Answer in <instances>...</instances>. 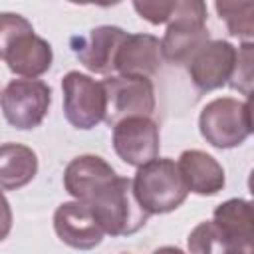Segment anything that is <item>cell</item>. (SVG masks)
<instances>
[{"instance_id":"cell-1","label":"cell","mask_w":254,"mask_h":254,"mask_svg":"<svg viewBox=\"0 0 254 254\" xmlns=\"http://www.w3.org/2000/svg\"><path fill=\"white\" fill-rule=\"evenodd\" d=\"M83 204L91 208L99 226L109 236H131L149 220V214L135 198L131 179L119 175L99 185Z\"/></svg>"},{"instance_id":"cell-2","label":"cell","mask_w":254,"mask_h":254,"mask_svg":"<svg viewBox=\"0 0 254 254\" xmlns=\"http://www.w3.org/2000/svg\"><path fill=\"white\" fill-rule=\"evenodd\" d=\"M131 185L137 202L149 216L177 210L189 194L177 163L167 157H157L139 167Z\"/></svg>"},{"instance_id":"cell-3","label":"cell","mask_w":254,"mask_h":254,"mask_svg":"<svg viewBox=\"0 0 254 254\" xmlns=\"http://www.w3.org/2000/svg\"><path fill=\"white\" fill-rule=\"evenodd\" d=\"M208 40L206 4L200 0H177L161 40L163 60L177 65H187V62Z\"/></svg>"},{"instance_id":"cell-4","label":"cell","mask_w":254,"mask_h":254,"mask_svg":"<svg viewBox=\"0 0 254 254\" xmlns=\"http://www.w3.org/2000/svg\"><path fill=\"white\" fill-rule=\"evenodd\" d=\"M198 131L202 139L216 149L242 145L252 133L250 101L234 97H216L208 101L200 111Z\"/></svg>"},{"instance_id":"cell-5","label":"cell","mask_w":254,"mask_h":254,"mask_svg":"<svg viewBox=\"0 0 254 254\" xmlns=\"http://www.w3.org/2000/svg\"><path fill=\"white\" fill-rule=\"evenodd\" d=\"M50 103L52 89L42 79H10L0 93L4 119L20 131L38 127L48 115Z\"/></svg>"},{"instance_id":"cell-6","label":"cell","mask_w":254,"mask_h":254,"mask_svg":"<svg viewBox=\"0 0 254 254\" xmlns=\"http://www.w3.org/2000/svg\"><path fill=\"white\" fill-rule=\"evenodd\" d=\"M105 91V117L107 125H117L127 117H151L155 111V87L145 77L109 75L101 81Z\"/></svg>"},{"instance_id":"cell-7","label":"cell","mask_w":254,"mask_h":254,"mask_svg":"<svg viewBox=\"0 0 254 254\" xmlns=\"http://www.w3.org/2000/svg\"><path fill=\"white\" fill-rule=\"evenodd\" d=\"M64 113L69 125L89 131L105 117V91L101 81L87 73L67 71L62 79Z\"/></svg>"},{"instance_id":"cell-8","label":"cell","mask_w":254,"mask_h":254,"mask_svg":"<svg viewBox=\"0 0 254 254\" xmlns=\"http://www.w3.org/2000/svg\"><path fill=\"white\" fill-rule=\"evenodd\" d=\"M113 149L131 167H143L159 157V125L151 117H127L113 125Z\"/></svg>"},{"instance_id":"cell-9","label":"cell","mask_w":254,"mask_h":254,"mask_svg":"<svg viewBox=\"0 0 254 254\" xmlns=\"http://www.w3.org/2000/svg\"><path fill=\"white\" fill-rule=\"evenodd\" d=\"M238 48L226 40H208L189 62L187 71L200 91H212L222 85H228L234 65H236Z\"/></svg>"},{"instance_id":"cell-10","label":"cell","mask_w":254,"mask_h":254,"mask_svg":"<svg viewBox=\"0 0 254 254\" xmlns=\"http://www.w3.org/2000/svg\"><path fill=\"white\" fill-rule=\"evenodd\" d=\"M127 32L119 26H95L85 36L71 38V50L79 64L93 73L109 75L115 71V56Z\"/></svg>"},{"instance_id":"cell-11","label":"cell","mask_w":254,"mask_h":254,"mask_svg":"<svg viewBox=\"0 0 254 254\" xmlns=\"http://www.w3.org/2000/svg\"><path fill=\"white\" fill-rule=\"evenodd\" d=\"M54 230L64 244L75 250H91L99 246L105 234L91 208L79 200L62 202L56 208Z\"/></svg>"},{"instance_id":"cell-12","label":"cell","mask_w":254,"mask_h":254,"mask_svg":"<svg viewBox=\"0 0 254 254\" xmlns=\"http://www.w3.org/2000/svg\"><path fill=\"white\" fill-rule=\"evenodd\" d=\"M2 62H6L8 69L26 79H38L44 75L54 62V52L50 42L40 38L34 28L22 30L2 52Z\"/></svg>"},{"instance_id":"cell-13","label":"cell","mask_w":254,"mask_h":254,"mask_svg":"<svg viewBox=\"0 0 254 254\" xmlns=\"http://www.w3.org/2000/svg\"><path fill=\"white\" fill-rule=\"evenodd\" d=\"M163 62L159 38L151 34H127L115 56V71L125 77L151 79Z\"/></svg>"},{"instance_id":"cell-14","label":"cell","mask_w":254,"mask_h":254,"mask_svg":"<svg viewBox=\"0 0 254 254\" xmlns=\"http://www.w3.org/2000/svg\"><path fill=\"white\" fill-rule=\"evenodd\" d=\"M177 167L189 192L200 196H212L224 189L226 177L222 165L212 155L200 149L183 151L177 161Z\"/></svg>"},{"instance_id":"cell-15","label":"cell","mask_w":254,"mask_h":254,"mask_svg":"<svg viewBox=\"0 0 254 254\" xmlns=\"http://www.w3.org/2000/svg\"><path fill=\"white\" fill-rule=\"evenodd\" d=\"M115 169L99 155H79L71 159L64 171L65 190L79 202H83L99 185L115 177Z\"/></svg>"},{"instance_id":"cell-16","label":"cell","mask_w":254,"mask_h":254,"mask_svg":"<svg viewBox=\"0 0 254 254\" xmlns=\"http://www.w3.org/2000/svg\"><path fill=\"white\" fill-rule=\"evenodd\" d=\"M38 173V155L20 143L0 145V190H18Z\"/></svg>"},{"instance_id":"cell-17","label":"cell","mask_w":254,"mask_h":254,"mask_svg":"<svg viewBox=\"0 0 254 254\" xmlns=\"http://www.w3.org/2000/svg\"><path fill=\"white\" fill-rule=\"evenodd\" d=\"M189 254H254V242H240L224 234L212 220L196 224L189 238Z\"/></svg>"},{"instance_id":"cell-18","label":"cell","mask_w":254,"mask_h":254,"mask_svg":"<svg viewBox=\"0 0 254 254\" xmlns=\"http://www.w3.org/2000/svg\"><path fill=\"white\" fill-rule=\"evenodd\" d=\"M212 222L230 238L240 242H254L252 204L246 198H228L212 212Z\"/></svg>"},{"instance_id":"cell-19","label":"cell","mask_w":254,"mask_h":254,"mask_svg":"<svg viewBox=\"0 0 254 254\" xmlns=\"http://www.w3.org/2000/svg\"><path fill=\"white\" fill-rule=\"evenodd\" d=\"M220 20L226 22V28L232 36H238L246 42L254 36V2H216L214 4Z\"/></svg>"},{"instance_id":"cell-20","label":"cell","mask_w":254,"mask_h":254,"mask_svg":"<svg viewBox=\"0 0 254 254\" xmlns=\"http://www.w3.org/2000/svg\"><path fill=\"white\" fill-rule=\"evenodd\" d=\"M252 62H254V44L244 42L238 48L236 65H234V71H232L228 85L232 89L240 91L242 95H246V99H250V93H252V65H254Z\"/></svg>"},{"instance_id":"cell-21","label":"cell","mask_w":254,"mask_h":254,"mask_svg":"<svg viewBox=\"0 0 254 254\" xmlns=\"http://www.w3.org/2000/svg\"><path fill=\"white\" fill-rule=\"evenodd\" d=\"M175 2L177 0H143V2L137 0V2H133V8L143 20L159 26V24L169 22V18L175 10Z\"/></svg>"},{"instance_id":"cell-22","label":"cell","mask_w":254,"mask_h":254,"mask_svg":"<svg viewBox=\"0 0 254 254\" xmlns=\"http://www.w3.org/2000/svg\"><path fill=\"white\" fill-rule=\"evenodd\" d=\"M32 24L20 16V14H14V12H2L0 14V56L4 52V48L26 28H30Z\"/></svg>"},{"instance_id":"cell-23","label":"cell","mask_w":254,"mask_h":254,"mask_svg":"<svg viewBox=\"0 0 254 254\" xmlns=\"http://www.w3.org/2000/svg\"><path fill=\"white\" fill-rule=\"evenodd\" d=\"M12 230V208L4 192L0 190V242L10 234Z\"/></svg>"},{"instance_id":"cell-24","label":"cell","mask_w":254,"mask_h":254,"mask_svg":"<svg viewBox=\"0 0 254 254\" xmlns=\"http://www.w3.org/2000/svg\"><path fill=\"white\" fill-rule=\"evenodd\" d=\"M153 254H187V252H183V250L177 248V246H161V248H157Z\"/></svg>"}]
</instances>
